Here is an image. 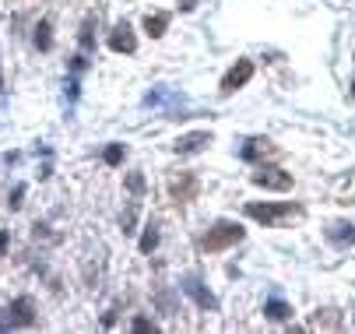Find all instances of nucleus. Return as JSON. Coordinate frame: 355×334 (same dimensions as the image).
Here are the masks:
<instances>
[{
	"label": "nucleus",
	"instance_id": "nucleus-1",
	"mask_svg": "<svg viewBox=\"0 0 355 334\" xmlns=\"http://www.w3.org/2000/svg\"><path fill=\"white\" fill-rule=\"evenodd\" d=\"M239 240H243V225H236V222H215L205 236H200V250L222 254V250L236 247Z\"/></svg>",
	"mask_w": 355,
	"mask_h": 334
},
{
	"label": "nucleus",
	"instance_id": "nucleus-2",
	"mask_svg": "<svg viewBox=\"0 0 355 334\" xmlns=\"http://www.w3.org/2000/svg\"><path fill=\"white\" fill-rule=\"evenodd\" d=\"M35 324V306L28 296L8 303L4 310H0V331H15V327H32Z\"/></svg>",
	"mask_w": 355,
	"mask_h": 334
},
{
	"label": "nucleus",
	"instance_id": "nucleus-3",
	"mask_svg": "<svg viewBox=\"0 0 355 334\" xmlns=\"http://www.w3.org/2000/svg\"><path fill=\"white\" fill-rule=\"evenodd\" d=\"M246 215L253 218V222H261V225H278L282 218H292V215H299V204H246Z\"/></svg>",
	"mask_w": 355,
	"mask_h": 334
},
{
	"label": "nucleus",
	"instance_id": "nucleus-4",
	"mask_svg": "<svg viewBox=\"0 0 355 334\" xmlns=\"http://www.w3.org/2000/svg\"><path fill=\"white\" fill-rule=\"evenodd\" d=\"M180 289H183V292H187V296H190V299H193V303L200 306V310H215V306H218V299H215V296L208 292V285L200 281L197 274H183Z\"/></svg>",
	"mask_w": 355,
	"mask_h": 334
},
{
	"label": "nucleus",
	"instance_id": "nucleus-5",
	"mask_svg": "<svg viewBox=\"0 0 355 334\" xmlns=\"http://www.w3.org/2000/svg\"><path fill=\"white\" fill-rule=\"evenodd\" d=\"M250 179L257 183V186H264V190H288L292 186V176L285 169H278V166H261Z\"/></svg>",
	"mask_w": 355,
	"mask_h": 334
},
{
	"label": "nucleus",
	"instance_id": "nucleus-6",
	"mask_svg": "<svg viewBox=\"0 0 355 334\" xmlns=\"http://www.w3.org/2000/svg\"><path fill=\"white\" fill-rule=\"evenodd\" d=\"M250 78H253V60H236V67H229V74L222 78V95L239 91Z\"/></svg>",
	"mask_w": 355,
	"mask_h": 334
},
{
	"label": "nucleus",
	"instance_id": "nucleus-7",
	"mask_svg": "<svg viewBox=\"0 0 355 334\" xmlns=\"http://www.w3.org/2000/svg\"><path fill=\"white\" fill-rule=\"evenodd\" d=\"M211 145V134L208 130H193V134H183L176 145H173V152L176 155H197V152H205Z\"/></svg>",
	"mask_w": 355,
	"mask_h": 334
},
{
	"label": "nucleus",
	"instance_id": "nucleus-8",
	"mask_svg": "<svg viewBox=\"0 0 355 334\" xmlns=\"http://www.w3.org/2000/svg\"><path fill=\"white\" fill-rule=\"evenodd\" d=\"M110 50H113V53H134V50H137L134 28H130L127 21H120V25L110 32Z\"/></svg>",
	"mask_w": 355,
	"mask_h": 334
},
{
	"label": "nucleus",
	"instance_id": "nucleus-9",
	"mask_svg": "<svg viewBox=\"0 0 355 334\" xmlns=\"http://www.w3.org/2000/svg\"><path fill=\"white\" fill-rule=\"evenodd\" d=\"M327 240L338 243V247H355V225L352 222H334L327 229Z\"/></svg>",
	"mask_w": 355,
	"mask_h": 334
},
{
	"label": "nucleus",
	"instance_id": "nucleus-10",
	"mask_svg": "<svg viewBox=\"0 0 355 334\" xmlns=\"http://www.w3.org/2000/svg\"><path fill=\"white\" fill-rule=\"evenodd\" d=\"M197 194V179H193V173H183L180 179H173V197L176 201H190Z\"/></svg>",
	"mask_w": 355,
	"mask_h": 334
},
{
	"label": "nucleus",
	"instance_id": "nucleus-11",
	"mask_svg": "<svg viewBox=\"0 0 355 334\" xmlns=\"http://www.w3.org/2000/svg\"><path fill=\"white\" fill-rule=\"evenodd\" d=\"M32 39H35V46H39L42 53H49V50H53V25L42 18V21L35 25V35H32Z\"/></svg>",
	"mask_w": 355,
	"mask_h": 334
},
{
	"label": "nucleus",
	"instance_id": "nucleus-12",
	"mask_svg": "<svg viewBox=\"0 0 355 334\" xmlns=\"http://www.w3.org/2000/svg\"><path fill=\"white\" fill-rule=\"evenodd\" d=\"M268 145H271V141H268V137H250V141H246V145L239 148V159H246V162H253V159H257L261 152H268Z\"/></svg>",
	"mask_w": 355,
	"mask_h": 334
},
{
	"label": "nucleus",
	"instance_id": "nucleus-13",
	"mask_svg": "<svg viewBox=\"0 0 355 334\" xmlns=\"http://www.w3.org/2000/svg\"><path fill=\"white\" fill-rule=\"evenodd\" d=\"M166 28H169V15H148V18H144V32H148L151 39L166 35Z\"/></svg>",
	"mask_w": 355,
	"mask_h": 334
},
{
	"label": "nucleus",
	"instance_id": "nucleus-14",
	"mask_svg": "<svg viewBox=\"0 0 355 334\" xmlns=\"http://www.w3.org/2000/svg\"><path fill=\"white\" fill-rule=\"evenodd\" d=\"M155 247H159V222H148L144 236H141V254H151Z\"/></svg>",
	"mask_w": 355,
	"mask_h": 334
},
{
	"label": "nucleus",
	"instance_id": "nucleus-15",
	"mask_svg": "<svg viewBox=\"0 0 355 334\" xmlns=\"http://www.w3.org/2000/svg\"><path fill=\"white\" fill-rule=\"evenodd\" d=\"M264 317H268V320H288V317H292V306L282 303V299H271V303L264 306Z\"/></svg>",
	"mask_w": 355,
	"mask_h": 334
},
{
	"label": "nucleus",
	"instance_id": "nucleus-16",
	"mask_svg": "<svg viewBox=\"0 0 355 334\" xmlns=\"http://www.w3.org/2000/svg\"><path fill=\"white\" fill-rule=\"evenodd\" d=\"M78 42H81V50H85V53H92V50H95V21H85V25H81Z\"/></svg>",
	"mask_w": 355,
	"mask_h": 334
},
{
	"label": "nucleus",
	"instance_id": "nucleus-17",
	"mask_svg": "<svg viewBox=\"0 0 355 334\" xmlns=\"http://www.w3.org/2000/svg\"><path fill=\"white\" fill-rule=\"evenodd\" d=\"M127 190H130L134 197H141V194H144V176H141V173H130V176H127Z\"/></svg>",
	"mask_w": 355,
	"mask_h": 334
},
{
	"label": "nucleus",
	"instance_id": "nucleus-18",
	"mask_svg": "<svg viewBox=\"0 0 355 334\" xmlns=\"http://www.w3.org/2000/svg\"><path fill=\"white\" fill-rule=\"evenodd\" d=\"M123 155H127V152H123V145H110L103 159H106L110 166H120V162H123Z\"/></svg>",
	"mask_w": 355,
	"mask_h": 334
},
{
	"label": "nucleus",
	"instance_id": "nucleus-19",
	"mask_svg": "<svg viewBox=\"0 0 355 334\" xmlns=\"http://www.w3.org/2000/svg\"><path fill=\"white\" fill-rule=\"evenodd\" d=\"M21 197H25V186L18 183V186H15V194H11V201H8V204H11V208H21Z\"/></svg>",
	"mask_w": 355,
	"mask_h": 334
},
{
	"label": "nucleus",
	"instance_id": "nucleus-20",
	"mask_svg": "<svg viewBox=\"0 0 355 334\" xmlns=\"http://www.w3.org/2000/svg\"><path fill=\"white\" fill-rule=\"evenodd\" d=\"M123 232H134V208L123 211Z\"/></svg>",
	"mask_w": 355,
	"mask_h": 334
},
{
	"label": "nucleus",
	"instance_id": "nucleus-21",
	"mask_svg": "<svg viewBox=\"0 0 355 334\" xmlns=\"http://www.w3.org/2000/svg\"><path fill=\"white\" fill-rule=\"evenodd\" d=\"M85 67H88V60H85V53H81V57H74V64H71V71H74V74H81Z\"/></svg>",
	"mask_w": 355,
	"mask_h": 334
},
{
	"label": "nucleus",
	"instance_id": "nucleus-22",
	"mask_svg": "<svg viewBox=\"0 0 355 334\" xmlns=\"http://www.w3.org/2000/svg\"><path fill=\"white\" fill-rule=\"evenodd\" d=\"M8 247H11V236H8V232H0V257L8 254Z\"/></svg>",
	"mask_w": 355,
	"mask_h": 334
},
{
	"label": "nucleus",
	"instance_id": "nucleus-23",
	"mask_svg": "<svg viewBox=\"0 0 355 334\" xmlns=\"http://www.w3.org/2000/svg\"><path fill=\"white\" fill-rule=\"evenodd\" d=\"M134 331H155V324H148V320H134Z\"/></svg>",
	"mask_w": 355,
	"mask_h": 334
},
{
	"label": "nucleus",
	"instance_id": "nucleus-24",
	"mask_svg": "<svg viewBox=\"0 0 355 334\" xmlns=\"http://www.w3.org/2000/svg\"><path fill=\"white\" fill-rule=\"evenodd\" d=\"M0 88H4V74H0Z\"/></svg>",
	"mask_w": 355,
	"mask_h": 334
},
{
	"label": "nucleus",
	"instance_id": "nucleus-25",
	"mask_svg": "<svg viewBox=\"0 0 355 334\" xmlns=\"http://www.w3.org/2000/svg\"><path fill=\"white\" fill-rule=\"evenodd\" d=\"M352 95H355V81H352Z\"/></svg>",
	"mask_w": 355,
	"mask_h": 334
}]
</instances>
